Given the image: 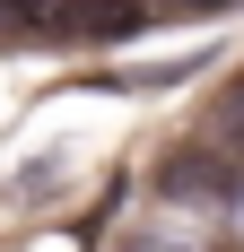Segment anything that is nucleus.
I'll use <instances>...</instances> for the list:
<instances>
[{
	"label": "nucleus",
	"mask_w": 244,
	"mask_h": 252,
	"mask_svg": "<svg viewBox=\"0 0 244 252\" xmlns=\"http://www.w3.org/2000/svg\"><path fill=\"white\" fill-rule=\"evenodd\" d=\"M157 191L174 209H236L244 191V157H227L218 139H183V148L157 165Z\"/></svg>",
	"instance_id": "obj_1"
},
{
	"label": "nucleus",
	"mask_w": 244,
	"mask_h": 252,
	"mask_svg": "<svg viewBox=\"0 0 244 252\" xmlns=\"http://www.w3.org/2000/svg\"><path fill=\"white\" fill-rule=\"evenodd\" d=\"M209 139H218L227 157H244V78L227 87V104H218V130H209Z\"/></svg>",
	"instance_id": "obj_2"
}]
</instances>
